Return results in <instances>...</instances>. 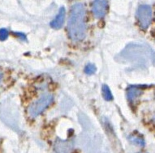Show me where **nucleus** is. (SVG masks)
Masks as SVG:
<instances>
[{"label":"nucleus","mask_w":155,"mask_h":153,"mask_svg":"<svg viewBox=\"0 0 155 153\" xmlns=\"http://www.w3.org/2000/svg\"><path fill=\"white\" fill-rule=\"evenodd\" d=\"M129 139L132 143H133L136 145L140 146V147L145 145L144 139L141 137H140V136H137V135H131L129 137Z\"/></svg>","instance_id":"nucleus-8"},{"label":"nucleus","mask_w":155,"mask_h":153,"mask_svg":"<svg viewBox=\"0 0 155 153\" xmlns=\"http://www.w3.org/2000/svg\"><path fill=\"white\" fill-rule=\"evenodd\" d=\"M139 25L142 29H146L150 26L152 21V9L149 5H141L137 11Z\"/></svg>","instance_id":"nucleus-3"},{"label":"nucleus","mask_w":155,"mask_h":153,"mask_svg":"<svg viewBox=\"0 0 155 153\" xmlns=\"http://www.w3.org/2000/svg\"><path fill=\"white\" fill-rule=\"evenodd\" d=\"M102 96L105 98V100H111L113 99L111 92H110V90L107 85H104L102 87Z\"/></svg>","instance_id":"nucleus-9"},{"label":"nucleus","mask_w":155,"mask_h":153,"mask_svg":"<svg viewBox=\"0 0 155 153\" xmlns=\"http://www.w3.org/2000/svg\"><path fill=\"white\" fill-rule=\"evenodd\" d=\"M2 79H3V74L0 72V83L2 82Z\"/></svg>","instance_id":"nucleus-12"},{"label":"nucleus","mask_w":155,"mask_h":153,"mask_svg":"<svg viewBox=\"0 0 155 153\" xmlns=\"http://www.w3.org/2000/svg\"><path fill=\"white\" fill-rule=\"evenodd\" d=\"M85 8L81 3L72 6L68 21V33L69 37L75 41L84 40L86 36Z\"/></svg>","instance_id":"nucleus-1"},{"label":"nucleus","mask_w":155,"mask_h":153,"mask_svg":"<svg viewBox=\"0 0 155 153\" xmlns=\"http://www.w3.org/2000/svg\"><path fill=\"white\" fill-rule=\"evenodd\" d=\"M54 97L51 94H44L36 101L32 103L28 108V114L32 118L40 115L53 101Z\"/></svg>","instance_id":"nucleus-2"},{"label":"nucleus","mask_w":155,"mask_h":153,"mask_svg":"<svg viewBox=\"0 0 155 153\" xmlns=\"http://www.w3.org/2000/svg\"><path fill=\"white\" fill-rule=\"evenodd\" d=\"M73 143L70 140L57 139L54 143V150L57 153H70Z\"/></svg>","instance_id":"nucleus-5"},{"label":"nucleus","mask_w":155,"mask_h":153,"mask_svg":"<svg viewBox=\"0 0 155 153\" xmlns=\"http://www.w3.org/2000/svg\"><path fill=\"white\" fill-rule=\"evenodd\" d=\"M84 72L85 73L88 75L94 74V72H96V67L93 64H88L86 66H85V69H84Z\"/></svg>","instance_id":"nucleus-11"},{"label":"nucleus","mask_w":155,"mask_h":153,"mask_svg":"<svg viewBox=\"0 0 155 153\" xmlns=\"http://www.w3.org/2000/svg\"><path fill=\"white\" fill-rule=\"evenodd\" d=\"M92 11L97 18H102L107 11V3L106 0H95L93 3Z\"/></svg>","instance_id":"nucleus-4"},{"label":"nucleus","mask_w":155,"mask_h":153,"mask_svg":"<svg viewBox=\"0 0 155 153\" xmlns=\"http://www.w3.org/2000/svg\"><path fill=\"white\" fill-rule=\"evenodd\" d=\"M64 17H65V8H61L59 10V12L56 17L54 19L53 21L51 22V28L54 29H59L63 26L64 22Z\"/></svg>","instance_id":"nucleus-6"},{"label":"nucleus","mask_w":155,"mask_h":153,"mask_svg":"<svg viewBox=\"0 0 155 153\" xmlns=\"http://www.w3.org/2000/svg\"><path fill=\"white\" fill-rule=\"evenodd\" d=\"M139 153H143V152H139Z\"/></svg>","instance_id":"nucleus-13"},{"label":"nucleus","mask_w":155,"mask_h":153,"mask_svg":"<svg viewBox=\"0 0 155 153\" xmlns=\"http://www.w3.org/2000/svg\"><path fill=\"white\" fill-rule=\"evenodd\" d=\"M141 94V91L137 88H131L127 91V97L130 100H133Z\"/></svg>","instance_id":"nucleus-7"},{"label":"nucleus","mask_w":155,"mask_h":153,"mask_svg":"<svg viewBox=\"0 0 155 153\" xmlns=\"http://www.w3.org/2000/svg\"><path fill=\"white\" fill-rule=\"evenodd\" d=\"M8 36H9V33H8V29H6V28L0 29V41H5L8 39Z\"/></svg>","instance_id":"nucleus-10"}]
</instances>
